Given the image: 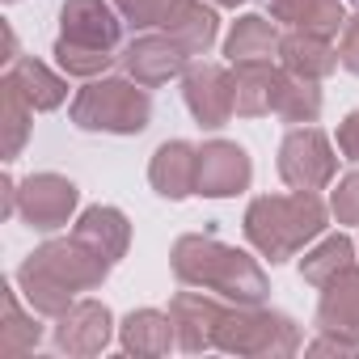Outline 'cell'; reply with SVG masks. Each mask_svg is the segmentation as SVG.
Here are the masks:
<instances>
[{
    "instance_id": "cell-24",
    "label": "cell",
    "mask_w": 359,
    "mask_h": 359,
    "mask_svg": "<svg viewBox=\"0 0 359 359\" xmlns=\"http://www.w3.org/2000/svg\"><path fill=\"white\" fill-rule=\"evenodd\" d=\"M9 76L22 85V93L30 97V106H34V110H55V106L68 97V85H64L51 68H43L39 60H18Z\"/></svg>"
},
{
    "instance_id": "cell-25",
    "label": "cell",
    "mask_w": 359,
    "mask_h": 359,
    "mask_svg": "<svg viewBox=\"0 0 359 359\" xmlns=\"http://www.w3.org/2000/svg\"><path fill=\"white\" fill-rule=\"evenodd\" d=\"M30 97L22 93V85L13 76H5V85H0V123H5V156H18L26 135H30Z\"/></svg>"
},
{
    "instance_id": "cell-17",
    "label": "cell",
    "mask_w": 359,
    "mask_h": 359,
    "mask_svg": "<svg viewBox=\"0 0 359 359\" xmlns=\"http://www.w3.org/2000/svg\"><path fill=\"white\" fill-rule=\"evenodd\" d=\"M161 26L187 55H208V47L216 43V13L203 0H173V9L165 13Z\"/></svg>"
},
{
    "instance_id": "cell-16",
    "label": "cell",
    "mask_w": 359,
    "mask_h": 359,
    "mask_svg": "<svg viewBox=\"0 0 359 359\" xmlns=\"http://www.w3.org/2000/svg\"><path fill=\"white\" fill-rule=\"evenodd\" d=\"M148 177L156 195L165 199H187L195 191V177H199V148H191L187 140H169L156 148L152 165H148Z\"/></svg>"
},
{
    "instance_id": "cell-21",
    "label": "cell",
    "mask_w": 359,
    "mask_h": 359,
    "mask_svg": "<svg viewBox=\"0 0 359 359\" xmlns=\"http://www.w3.org/2000/svg\"><path fill=\"white\" fill-rule=\"evenodd\" d=\"M173 342H177V330H173L169 313L140 309L123 321V351H131V355H165Z\"/></svg>"
},
{
    "instance_id": "cell-33",
    "label": "cell",
    "mask_w": 359,
    "mask_h": 359,
    "mask_svg": "<svg viewBox=\"0 0 359 359\" xmlns=\"http://www.w3.org/2000/svg\"><path fill=\"white\" fill-rule=\"evenodd\" d=\"M216 5H241V0H216Z\"/></svg>"
},
{
    "instance_id": "cell-22",
    "label": "cell",
    "mask_w": 359,
    "mask_h": 359,
    "mask_svg": "<svg viewBox=\"0 0 359 359\" xmlns=\"http://www.w3.org/2000/svg\"><path fill=\"white\" fill-rule=\"evenodd\" d=\"M279 34H275V26L266 22V18H258V13H250V18H241L237 26H233V34H229V43H224V55L233 60V64H258V60H271V55H279Z\"/></svg>"
},
{
    "instance_id": "cell-4",
    "label": "cell",
    "mask_w": 359,
    "mask_h": 359,
    "mask_svg": "<svg viewBox=\"0 0 359 359\" xmlns=\"http://www.w3.org/2000/svg\"><path fill=\"white\" fill-rule=\"evenodd\" d=\"M148 114H152V102L131 81H93L72 102V123L85 131L135 135L148 127Z\"/></svg>"
},
{
    "instance_id": "cell-27",
    "label": "cell",
    "mask_w": 359,
    "mask_h": 359,
    "mask_svg": "<svg viewBox=\"0 0 359 359\" xmlns=\"http://www.w3.org/2000/svg\"><path fill=\"white\" fill-rule=\"evenodd\" d=\"M317 114H321L317 81L292 76V81H287V93H283V102H279V118H287V123H313Z\"/></svg>"
},
{
    "instance_id": "cell-5",
    "label": "cell",
    "mask_w": 359,
    "mask_h": 359,
    "mask_svg": "<svg viewBox=\"0 0 359 359\" xmlns=\"http://www.w3.org/2000/svg\"><path fill=\"white\" fill-rule=\"evenodd\" d=\"M216 346L233 355H292L300 346V330L283 313H262L250 304V309L224 313Z\"/></svg>"
},
{
    "instance_id": "cell-32",
    "label": "cell",
    "mask_w": 359,
    "mask_h": 359,
    "mask_svg": "<svg viewBox=\"0 0 359 359\" xmlns=\"http://www.w3.org/2000/svg\"><path fill=\"white\" fill-rule=\"evenodd\" d=\"M338 148H342L346 161H359V110L342 118V127H338Z\"/></svg>"
},
{
    "instance_id": "cell-15",
    "label": "cell",
    "mask_w": 359,
    "mask_h": 359,
    "mask_svg": "<svg viewBox=\"0 0 359 359\" xmlns=\"http://www.w3.org/2000/svg\"><path fill=\"white\" fill-rule=\"evenodd\" d=\"M317 325L334 338L359 342V266H346L325 283V296L317 304Z\"/></svg>"
},
{
    "instance_id": "cell-3",
    "label": "cell",
    "mask_w": 359,
    "mask_h": 359,
    "mask_svg": "<svg viewBox=\"0 0 359 359\" xmlns=\"http://www.w3.org/2000/svg\"><path fill=\"white\" fill-rule=\"evenodd\" d=\"M321 229H325V208H321V199L313 191L266 195V199H254L250 212H245V237L271 262L292 258L313 237H321Z\"/></svg>"
},
{
    "instance_id": "cell-11",
    "label": "cell",
    "mask_w": 359,
    "mask_h": 359,
    "mask_svg": "<svg viewBox=\"0 0 359 359\" xmlns=\"http://www.w3.org/2000/svg\"><path fill=\"white\" fill-rule=\"evenodd\" d=\"M60 26H64V43H76V47H93V51H114L118 47V18L110 13L106 0H68L64 13H60Z\"/></svg>"
},
{
    "instance_id": "cell-6",
    "label": "cell",
    "mask_w": 359,
    "mask_h": 359,
    "mask_svg": "<svg viewBox=\"0 0 359 359\" xmlns=\"http://www.w3.org/2000/svg\"><path fill=\"white\" fill-rule=\"evenodd\" d=\"M279 173L292 191H321L334 177V152L317 127H296L279 148Z\"/></svg>"
},
{
    "instance_id": "cell-28",
    "label": "cell",
    "mask_w": 359,
    "mask_h": 359,
    "mask_svg": "<svg viewBox=\"0 0 359 359\" xmlns=\"http://www.w3.org/2000/svg\"><path fill=\"white\" fill-rule=\"evenodd\" d=\"M55 60H60V68L64 72H72V76H97V72H106L110 64H114V55L110 51H93V47H76V43H55Z\"/></svg>"
},
{
    "instance_id": "cell-23",
    "label": "cell",
    "mask_w": 359,
    "mask_h": 359,
    "mask_svg": "<svg viewBox=\"0 0 359 359\" xmlns=\"http://www.w3.org/2000/svg\"><path fill=\"white\" fill-rule=\"evenodd\" d=\"M0 304H5V309H0V313H5V325H0V355H5V359H18V355L34 351V346H39V338H43V325H39L34 317H26V313H22V304H18L13 287H5Z\"/></svg>"
},
{
    "instance_id": "cell-30",
    "label": "cell",
    "mask_w": 359,
    "mask_h": 359,
    "mask_svg": "<svg viewBox=\"0 0 359 359\" xmlns=\"http://www.w3.org/2000/svg\"><path fill=\"white\" fill-rule=\"evenodd\" d=\"M334 216L338 224H359V173L342 177L338 191H334Z\"/></svg>"
},
{
    "instance_id": "cell-2",
    "label": "cell",
    "mask_w": 359,
    "mask_h": 359,
    "mask_svg": "<svg viewBox=\"0 0 359 359\" xmlns=\"http://www.w3.org/2000/svg\"><path fill=\"white\" fill-rule=\"evenodd\" d=\"M173 275L191 283V287H208V292H220L237 304H262L266 300V275L262 266L233 250V245H220L212 237H182L173 245Z\"/></svg>"
},
{
    "instance_id": "cell-12",
    "label": "cell",
    "mask_w": 359,
    "mask_h": 359,
    "mask_svg": "<svg viewBox=\"0 0 359 359\" xmlns=\"http://www.w3.org/2000/svg\"><path fill=\"white\" fill-rule=\"evenodd\" d=\"M224 313L229 309H220L203 292H177L173 304H169V317H173V330H177V346H182V351H208V346H216Z\"/></svg>"
},
{
    "instance_id": "cell-18",
    "label": "cell",
    "mask_w": 359,
    "mask_h": 359,
    "mask_svg": "<svg viewBox=\"0 0 359 359\" xmlns=\"http://www.w3.org/2000/svg\"><path fill=\"white\" fill-rule=\"evenodd\" d=\"M72 237H76L81 245H89L93 254H102L106 262H118V258L127 254L131 224H127V216L114 212V208H89V212L76 220Z\"/></svg>"
},
{
    "instance_id": "cell-14",
    "label": "cell",
    "mask_w": 359,
    "mask_h": 359,
    "mask_svg": "<svg viewBox=\"0 0 359 359\" xmlns=\"http://www.w3.org/2000/svg\"><path fill=\"white\" fill-rule=\"evenodd\" d=\"M110 342V309L97 300H76L60 313L55 346L68 355H97Z\"/></svg>"
},
{
    "instance_id": "cell-31",
    "label": "cell",
    "mask_w": 359,
    "mask_h": 359,
    "mask_svg": "<svg viewBox=\"0 0 359 359\" xmlns=\"http://www.w3.org/2000/svg\"><path fill=\"white\" fill-rule=\"evenodd\" d=\"M338 64H342L346 72H355V76H359V18H346V26H342Z\"/></svg>"
},
{
    "instance_id": "cell-13",
    "label": "cell",
    "mask_w": 359,
    "mask_h": 359,
    "mask_svg": "<svg viewBox=\"0 0 359 359\" xmlns=\"http://www.w3.org/2000/svg\"><path fill=\"white\" fill-rule=\"evenodd\" d=\"M123 68L131 72L135 85L152 89V85H165L169 76H177L187 68V51L177 47L169 34H144L135 43H127L123 51Z\"/></svg>"
},
{
    "instance_id": "cell-1",
    "label": "cell",
    "mask_w": 359,
    "mask_h": 359,
    "mask_svg": "<svg viewBox=\"0 0 359 359\" xmlns=\"http://www.w3.org/2000/svg\"><path fill=\"white\" fill-rule=\"evenodd\" d=\"M106 271H110V262L72 237V241H47L43 250H34L30 262L18 271V283L34 313L60 317L72 304V292L97 287L106 279Z\"/></svg>"
},
{
    "instance_id": "cell-26",
    "label": "cell",
    "mask_w": 359,
    "mask_h": 359,
    "mask_svg": "<svg viewBox=\"0 0 359 359\" xmlns=\"http://www.w3.org/2000/svg\"><path fill=\"white\" fill-rule=\"evenodd\" d=\"M351 258H355V245H351L346 237H325L313 254H304L300 275H304L313 287H325L338 271H346V266H351Z\"/></svg>"
},
{
    "instance_id": "cell-8",
    "label": "cell",
    "mask_w": 359,
    "mask_h": 359,
    "mask_svg": "<svg viewBox=\"0 0 359 359\" xmlns=\"http://www.w3.org/2000/svg\"><path fill=\"white\" fill-rule=\"evenodd\" d=\"M18 212L34 229H60L76 212V187L60 173H34L30 182L18 191Z\"/></svg>"
},
{
    "instance_id": "cell-10",
    "label": "cell",
    "mask_w": 359,
    "mask_h": 359,
    "mask_svg": "<svg viewBox=\"0 0 359 359\" xmlns=\"http://www.w3.org/2000/svg\"><path fill=\"white\" fill-rule=\"evenodd\" d=\"M233 68H237V76H233V106H237V114H245V118L279 114V102H283V93H287L292 72H279L271 60L233 64Z\"/></svg>"
},
{
    "instance_id": "cell-29",
    "label": "cell",
    "mask_w": 359,
    "mask_h": 359,
    "mask_svg": "<svg viewBox=\"0 0 359 359\" xmlns=\"http://www.w3.org/2000/svg\"><path fill=\"white\" fill-rule=\"evenodd\" d=\"M114 5L131 26H161L165 13L173 9V0H114Z\"/></svg>"
},
{
    "instance_id": "cell-9",
    "label": "cell",
    "mask_w": 359,
    "mask_h": 359,
    "mask_svg": "<svg viewBox=\"0 0 359 359\" xmlns=\"http://www.w3.org/2000/svg\"><path fill=\"white\" fill-rule=\"evenodd\" d=\"M250 156L229 144V140H212L199 148V177H195V191L208 199H224L250 187Z\"/></svg>"
},
{
    "instance_id": "cell-19",
    "label": "cell",
    "mask_w": 359,
    "mask_h": 359,
    "mask_svg": "<svg viewBox=\"0 0 359 359\" xmlns=\"http://www.w3.org/2000/svg\"><path fill=\"white\" fill-rule=\"evenodd\" d=\"M271 18L292 30L321 34V39H334L346 26V13L338 0H271Z\"/></svg>"
},
{
    "instance_id": "cell-7",
    "label": "cell",
    "mask_w": 359,
    "mask_h": 359,
    "mask_svg": "<svg viewBox=\"0 0 359 359\" xmlns=\"http://www.w3.org/2000/svg\"><path fill=\"white\" fill-rule=\"evenodd\" d=\"M182 93H187V106L191 114L203 123V127H224L237 106H233V76L216 64H191L187 76H182Z\"/></svg>"
},
{
    "instance_id": "cell-20",
    "label": "cell",
    "mask_w": 359,
    "mask_h": 359,
    "mask_svg": "<svg viewBox=\"0 0 359 359\" xmlns=\"http://www.w3.org/2000/svg\"><path fill=\"white\" fill-rule=\"evenodd\" d=\"M279 55H283V68L292 76H304V81H321V76H330L338 68V51L330 47V39L304 34V30H292L279 43Z\"/></svg>"
}]
</instances>
